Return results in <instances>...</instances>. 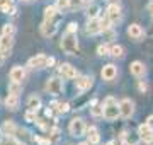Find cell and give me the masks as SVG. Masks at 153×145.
<instances>
[{
    "instance_id": "41",
    "label": "cell",
    "mask_w": 153,
    "mask_h": 145,
    "mask_svg": "<svg viewBox=\"0 0 153 145\" xmlns=\"http://www.w3.org/2000/svg\"><path fill=\"white\" fill-rule=\"evenodd\" d=\"M148 12H152V14H153V2L150 4V5H148Z\"/></svg>"
},
{
    "instance_id": "42",
    "label": "cell",
    "mask_w": 153,
    "mask_h": 145,
    "mask_svg": "<svg viewBox=\"0 0 153 145\" xmlns=\"http://www.w3.org/2000/svg\"><path fill=\"white\" fill-rule=\"evenodd\" d=\"M140 89H141V90H146V84H140Z\"/></svg>"
},
{
    "instance_id": "33",
    "label": "cell",
    "mask_w": 153,
    "mask_h": 145,
    "mask_svg": "<svg viewBox=\"0 0 153 145\" xmlns=\"http://www.w3.org/2000/svg\"><path fill=\"white\" fill-rule=\"evenodd\" d=\"M83 5V0H70L68 2V7L70 9H78V7Z\"/></svg>"
},
{
    "instance_id": "22",
    "label": "cell",
    "mask_w": 153,
    "mask_h": 145,
    "mask_svg": "<svg viewBox=\"0 0 153 145\" xmlns=\"http://www.w3.org/2000/svg\"><path fill=\"white\" fill-rule=\"evenodd\" d=\"M27 108L31 109V111H38L39 108H41V99L36 97V96H31V97L27 99Z\"/></svg>"
},
{
    "instance_id": "30",
    "label": "cell",
    "mask_w": 153,
    "mask_h": 145,
    "mask_svg": "<svg viewBox=\"0 0 153 145\" xmlns=\"http://www.w3.org/2000/svg\"><path fill=\"white\" fill-rule=\"evenodd\" d=\"M87 16H88V19H95V17L99 16V7L97 5H92L90 9H88Z\"/></svg>"
},
{
    "instance_id": "16",
    "label": "cell",
    "mask_w": 153,
    "mask_h": 145,
    "mask_svg": "<svg viewBox=\"0 0 153 145\" xmlns=\"http://www.w3.org/2000/svg\"><path fill=\"white\" fill-rule=\"evenodd\" d=\"M87 33L88 34H97V33H102L100 31V22L99 19H88V24H87Z\"/></svg>"
},
{
    "instance_id": "2",
    "label": "cell",
    "mask_w": 153,
    "mask_h": 145,
    "mask_svg": "<svg viewBox=\"0 0 153 145\" xmlns=\"http://www.w3.org/2000/svg\"><path fill=\"white\" fill-rule=\"evenodd\" d=\"M70 133L73 135V137H82L83 133H85V123H83V120L82 118H73L70 121Z\"/></svg>"
},
{
    "instance_id": "21",
    "label": "cell",
    "mask_w": 153,
    "mask_h": 145,
    "mask_svg": "<svg viewBox=\"0 0 153 145\" xmlns=\"http://www.w3.org/2000/svg\"><path fill=\"white\" fill-rule=\"evenodd\" d=\"M0 10L5 14H16V7L12 5V0H0Z\"/></svg>"
},
{
    "instance_id": "46",
    "label": "cell",
    "mask_w": 153,
    "mask_h": 145,
    "mask_svg": "<svg viewBox=\"0 0 153 145\" xmlns=\"http://www.w3.org/2000/svg\"><path fill=\"white\" fill-rule=\"evenodd\" d=\"M85 2H90V0H83V4H85Z\"/></svg>"
},
{
    "instance_id": "47",
    "label": "cell",
    "mask_w": 153,
    "mask_h": 145,
    "mask_svg": "<svg viewBox=\"0 0 153 145\" xmlns=\"http://www.w3.org/2000/svg\"><path fill=\"white\" fill-rule=\"evenodd\" d=\"M80 145H88V144H80Z\"/></svg>"
},
{
    "instance_id": "37",
    "label": "cell",
    "mask_w": 153,
    "mask_h": 145,
    "mask_svg": "<svg viewBox=\"0 0 153 145\" xmlns=\"http://www.w3.org/2000/svg\"><path fill=\"white\" fill-rule=\"evenodd\" d=\"M111 102H117V101H116L114 97H107V99L104 101V104H111Z\"/></svg>"
},
{
    "instance_id": "40",
    "label": "cell",
    "mask_w": 153,
    "mask_h": 145,
    "mask_svg": "<svg viewBox=\"0 0 153 145\" xmlns=\"http://www.w3.org/2000/svg\"><path fill=\"white\" fill-rule=\"evenodd\" d=\"M112 145H128V144H126V142H123V140H119V142H114Z\"/></svg>"
},
{
    "instance_id": "7",
    "label": "cell",
    "mask_w": 153,
    "mask_h": 145,
    "mask_svg": "<svg viewBox=\"0 0 153 145\" xmlns=\"http://www.w3.org/2000/svg\"><path fill=\"white\" fill-rule=\"evenodd\" d=\"M60 73L65 78H76L78 77V72L75 70V67H71L70 63H63V65H60Z\"/></svg>"
},
{
    "instance_id": "26",
    "label": "cell",
    "mask_w": 153,
    "mask_h": 145,
    "mask_svg": "<svg viewBox=\"0 0 153 145\" xmlns=\"http://www.w3.org/2000/svg\"><path fill=\"white\" fill-rule=\"evenodd\" d=\"M111 55L116 56V58H123V56H124V48L119 46V45L112 46V48H111Z\"/></svg>"
},
{
    "instance_id": "48",
    "label": "cell",
    "mask_w": 153,
    "mask_h": 145,
    "mask_svg": "<svg viewBox=\"0 0 153 145\" xmlns=\"http://www.w3.org/2000/svg\"><path fill=\"white\" fill-rule=\"evenodd\" d=\"M24 2H31V0H24Z\"/></svg>"
},
{
    "instance_id": "5",
    "label": "cell",
    "mask_w": 153,
    "mask_h": 145,
    "mask_svg": "<svg viewBox=\"0 0 153 145\" xmlns=\"http://www.w3.org/2000/svg\"><path fill=\"white\" fill-rule=\"evenodd\" d=\"M119 111H121V116L124 120L131 118V114L134 113V102L131 99H123L119 102Z\"/></svg>"
},
{
    "instance_id": "15",
    "label": "cell",
    "mask_w": 153,
    "mask_h": 145,
    "mask_svg": "<svg viewBox=\"0 0 153 145\" xmlns=\"http://www.w3.org/2000/svg\"><path fill=\"white\" fill-rule=\"evenodd\" d=\"M24 68L22 67H14L10 70V80L12 82H22L24 80Z\"/></svg>"
},
{
    "instance_id": "36",
    "label": "cell",
    "mask_w": 153,
    "mask_h": 145,
    "mask_svg": "<svg viewBox=\"0 0 153 145\" xmlns=\"http://www.w3.org/2000/svg\"><path fill=\"white\" fill-rule=\"evenodd\" d=\"M76 31V24L75 22H70L68 24V33H75Z\"/></svg>"
},
{
    "instance_id": "25",
    "label": "cell",
    "mask_w": 153,
    "mask_h": 145,
    "mask_svg": "<svg viewBox=\"0 0 153 145\" xmlns=\"http://www.w3.org/2000/svg\"><path fill=\"white\" fill-rule=\"evenodd\" d=\"M22 90V85L21 82H12L10 85H9V94H14V96H19Z\"/></svg>"
},
{
    "instance_id": "17",
    "label": "cell",
    "mask_w": 153,
    "mask_h": 145,
    "mask_svg": "<svg viewBox=\"0 0 153 145\" xmlns=\"http://www.w3.org/2000/svg\"><path fill=\"white\" fill-rule=\"evenodd\" d=\"M92 85V77H76V89L87 90Z\"/></svg>"
},
{
    "instance_id": "31",
    "label": "cell",
    "mask_w": 153,
    "mask_h": 145,
    "mask_svg": "<svg viewBox=\"0 0 153 145\" xmlns=\"http://www.w3.org/2000/svg\"><path fill=\"white\" fill-rule=\"evenodd\" d=\"M2 34H7V36H14V26L12 24H5L2 28Z\"/></svg>"
},
{
    "instance_id": "1",
    "label": "cell",
    "mask_w": 153,
    "mask_h": 145,
    "mask_svg": "<svg viewBox=\"0 0 153 145\" xmlns=\"http://www.w3.org/2000/svg\"><path fill=\"white\" fill-rule=\"evenodd\" d=\"M61 48H63V51H66L68 55L78 53V43H76L75 33H68V31H66V34L63 36V39H61Z\"/></svg>"
},
{
    "instance_id": "27",
    "label": "cell",
    "mask_w": 153,
    "mask_h": 145,
    "mask_svg": "<svg viewBox=\"0 0 153 145\" xmlns=\"http://www.w3.org/2000/svg\"><path fill=\"white\" fill-rule=\"evenodd\" d=\"M99 22H100V31L104 33V31H107V29H111V19L107 17V14H105V17H102V19H99Z\"/></svg>"
},
{
    "instance_id": "45",
    "label": "cell",
    "mask_w": 153,
    "mask_h": 145,
    "mask_svg": "<svg viewBox=\"0 0 153 145\" xmlns=\"http://www.w3.org/2000/svg\"><path fill=\"white\" fill-rule=\"evenodd\" d=\"M112 144H114V142H109V144H107V145H112Z\"/></svg>"
},
{
    "instance_id": "28",
    "label": "cell",
    "mask_w": 153,
    "mask_h": 145,
    "mask_svg": "<svg viewBox=\"0 0 153 145\" xmlns=\"http://www.w3.org/2000/svg\"><path fill=\"white\" fill-rule=\"evenodd\" d=\"M92 116H95V118H99V116H102V114H104V106H97V104H95V106L92 108Z\"/></svg>"
},
{
    "instance_id": "8",
    "label": "cell",
    "mask_w": 153,
    "mask_h": 145,
    "mask_svg": "<svg viewBox=\"0 0 153 145\" xmlns=\"http://www.w3.org/2000/svg\"><path fill=\"white\" fill-rule=\"evenodd\" d=\"M12 43H14L12 36H7V34H2V36H0V48H2V51H4V56H7L9 53H10Z\"/></svg>"
},
{
    "instance_id": "38",
    "label": "cell",
    "mask_w": 153,
    "mask_h": 145,
    "mask_svg": "<svg viewBox=\"0 0 153 145\" xmlns=\"http://www.w3.org/2000/svg\"><path fill=\"white\" fill-rule=\"evenodd\" d=\"M146 125L150 126V128H153V116H150V118L146 120Z\"/></svg>"
},
{
    "instance_id": "12",
    "label": "cell",
    "mask_w": 153,
    "mask_h": 145,
    "mask_svg": "<svg viewBox=\"0 0 153 145\" xmlns=\"http://www.w3.org/2000/svg\"><path fill=\"white\" fill-rule=\"evenodd\" d=\"M16 132H17V126L14 121H4L2 125V133L5 135V137H16Z\"/></svg>"
},
{
    "instance_id": "32",
    "label": "cell",
    "mask_w": 153,
    "mask_h": 145,
    "mask_svg": "<svg viewBox=\"0 0 153 145\" xmlns=\"http://www.w3.org/2000/svg\"><path fill=\"white\" fill-rule=\"evenodd\" d=\"M97 53H99L100 56H107V55H111V50H109L105 45H100V46L97 48Z\"/></svg>"
},
{
    "instance_id": "44",
    "label": "cell",
    "mask_w": 153,
    "mask_h": 145,
    "mask_svg": "<svg viewBox=\"0 0 153 145\" xmlns=\"http://www.w3.org/2000/svg\"><path fill=\"white\" fill-rule=\"evenodd\" d=\"M2 58H4V51H2V48H0V61H2Z\"/></svg>"
},
{
    "instance_id": "19",
    "label": "cell",
    "mask_w": 153,
    "mask_h": 145,
    "mask_svg": "<svg viewBox=\"0 0 153 145\" xmlns=\"http://www.w3.org/2000/svg\"><path fill=\"white\" fill-rule=\"evenodd\" d=\"M87 138H88V144H99V130L95 126H88L87 128Z\"/></svg>"
},
{
    "instance_id": "10",
    "label": "cell",
    "mask_w": 153,
    "mask_h": 145,
    "mask_svg": "<svg viewBox=\"0 0 153 145\" xmlns=\"http://www.w3.org/2000/svg\"><path fill=\"white\" fill-rule=\"evenodd\" d=\"M27 65L31 68H44V67H48V58L44 55H38V56H34V58H31Z\"/></svg>"
},
{
    "instance_id": "35",
    "label": "cell",
    "mask_w": 153,
    "mask_h": 145,
    "mask_svg": "<svg viewBox=\"0 0 153 145\" xmlns=\"http://www.w3.org/2000/svg\"><path fill=\"white\" fill-rule=\"evenodd\" d=\"M26 120H27V121H36V111H31V109H29L27 113H26Z\"/></svg>"
},
{
    "instance_id": "29",
    "label": "cell",
    "mask_w": 153,
    "mask_h": 145,
    "mask_svg": "<svg viewBox=\"0 0 153 145\" xmlns=\"http://www.w3.org/2000/svg\"><path fill=\"white\" fill-rule=\"evenodd\" d=\"M2 145H22V144L16 138V137H5V140H4Z\"/></svg>"
},
{
    "instance_id": "6",
    "label": "cell",
    "mask_w": 153,
    "mask_h": 145,
    "mask_svg": "<svg viewBox=\"0 0 153 145\" xmlns=\"http://www.w3.org/2000/svg\"><path fill=\"white\" fill-rule=\"evenodd\" d=\"M138 135H140V140H143L145 144H152L153 142V128H150L146 123L145 125H140Z\"/></svg>"
},
{
    "instance_id": "13",
    "label": "cell",
    "mask_w": 153,
    "mask_h": 145,
    "mask_svg": "<svg viewBox=\"0 0 153 145\" xmlns=\"http://www.w3.org/2000/svg\"><path fill=\"white\" fill-rule=\"evenodd\" d=\"M56 24L55 22H51V21H44V24L41 26V33H43V36H53V34L56 33Z\"/></svg>"
},
{
    "instance_id": "18",
    "label": "cell",
    "mask_w": 153,
    "mask_h": 145,
    "mask_svg": "<svg viewBox=\"0 0 153 145\" xmlns=\"http://www.w3.org/2000/svg\"><path fill=\"white\" fill-rule=\"evenodd\" d=\"M128 34L131 36L133 39H140L143 36V29L140 24H131L129 28H128Z\"/></svg>"
},
{
    "instance_id": "14",
    "label": "cell",
    "mask_w": 153,
    "mask_h": 145,
    "mask_svg": "<svg viewBox=\"0 0 153 145\" xmlns=\"http://www.w3.org/2000/svg\"><path fill=\"white\" fill-rule=\"evenodd\" d=\"M129 70H131V73L134 77H141L146 72V68H145V65H143L141 61H133L131 65H129Z\"/></svg>"
},
{
    "instance_id": "39",
    "label": "cell",
    "mask_w": 153,
    "mask_h": 145,
    "mask_svg": "<svg viewBox=\"0 0 153 145\" xmlns=\"http://www.w3.org/2000/svg\"><path fill=\"white\" fill-rule=\"evenodd\" d=\"M51 65H55V58H48V67H51Z\"/></svg>"
},
{
    "instance_id": "3",
    "label": "cell",
    "mask_w": 153,
    "mask_h": 145,
    "mask_svg": "<svg viewBox=\"0 0 153 145\" xmlns=\"http://www.w3.org/2000/svg\"><path fill=\"white\" fill-rule=\"evenodd\" d=\"M46 90H48L49 94H53V96L61 94V92H63V82H61L58 77L48 78V82H46Z\"/></svg>"
},
{
    "instance_id": "9",
    "label": "cell",
    "mask_w": 153,
    "mask_h": 145,
    "mask_svg": "<svg viewBox=\"0 0 153 145\" xmlns=\"http://www.w3.org/2000/svg\"><path fill=\"white\" fill-rule=\"evenodd\" d=\"M107 17L111 19L112 24H116L121 19V9H119L117 4H111V5L107 7Z\"/></svg>"
},
{
    "instance_id": "24",
    "label": "cell",
    "mask_w": 153,
    "mask_h": 145,
    "mask_svg": "<svg viewBox=\"0 0 153 145\" xmlns=\"http://www.w3.org/2000/svg\"><path fill=\"white\" fill-rule=\"evenodd\" d=\"M16 135H17V137H19V142H21V144H26V142H27V140H29V132H27V130L17 128Z\"/></svg>"
},
{
    "instance_id": "4",
    "label": "cell",
    "mask_w": 153,
    "mask_h": 145,
    "mask_svg": "<svg viewBox=\"0 0 153 145\" xmlns=\"http://www.w3.org/2000/svg\"><path fill=\"white\" fill-rule=\"evenodd\" d=\"M102 116L105 120H117V116H121V111H119V104L117 102H111V104H104V114Z\"/></svg>"
},
{
    "instance_id": "20",
    "label": "cell",
    "mask_w": 153,
    "mask_h": 145,
    "mask_svg": "<svg viewBox=\"0 0 153 145\" xmlns=\"http://www.w3.org/2000/svg\"><path fill=\"white\" fill-rule=\"evenodd\" d=\"M5 106L10 109V111H16L19 108V96H14V94H9L5 99Z\"/></svg>"
},
{
    "instance_id": "43",
    "label": "cell",
    "mask_w": 153,
    "mask_h": 145,
    "mask_svg": "<svg viewBox=\"0 0 153 145\" xmlns=\"http://www.w3.org/2000/svg\"><path fill=\"white\" fill-rule=\"evenodd\" d=\"M148 34H150V36H153V24H152V28H150V31H148Z\"/></svg>"
},
{
    "instance_id": "34",
    "label": "cell",
    "mask_w": 153,
    "mask_h": 145,
    "mask_svg": "<svg viewBox=\"0 0 153 145\" xmlns=\"http://www.w3.org/2000/svg\"><path fill=\"white\" fill-rule=\"evenodd\" d=\"M68 2H70V0H58V2H56V9H60V10L66 9V7H68Z\"/></svg>"
},
{
    "instance_id": "23",
    "label": "cell",
    "mask_w": 153,
    "mask_h": 145,
    "mask_svg": "<svg viewBox=\"0 0 153 145\" xmlns=\"http://www.w3.org/2000/svg\"><path fill=\"white\" fill-rule=\"evenodd\" d=\"M56 10H58V9H56V5L46 7V9H44V21H51V19L56 16Z\"/></svg>"
},
{
    "instance_id": "11",
    "label": "cell",
    "mask_w": 153,
    "mask_h": 145,
    "mask_svg": "<svg viewBox=\"0 0 153 145\" xmlns=\"http://www.w3.org/2000/svg\"><path fill=\"white\" fill-rule=\"evenodd\" d=\"M102 78L104 80H114L116 75H117V68L114 67V65H105L104 68H102Z\"/></svg>"
}]
</instances>
